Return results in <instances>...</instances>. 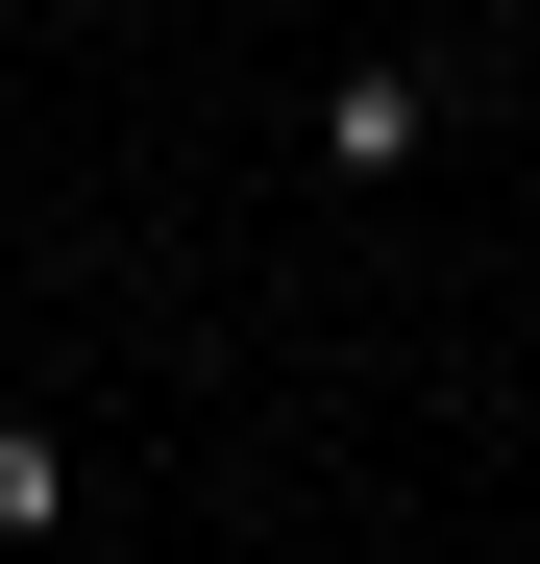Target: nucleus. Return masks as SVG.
Here are the masks:
<instances>
[{
    "instance_id": "obj_2",
    "label": "nucleus",
    "mask_w": 540,
    "mask_h": 564,
    "mask_svg": "<svg viewBox=\"0 0 540 564\" xmlns=\"http://www.w3.org/2000/svg\"><path fill=\"white\" fill-rule=\"evenodd\" d=\"M74 516V442H0V540H50Z\"/></svg>"
},
{
    "instance_id": "obj_1",
    "label": "nucleus",
    "mask_w": 540,
    "mask_h": 564,
    "mask_svg": "<svg viewBox=\"0 0 540 564\" xmlns=\"http://www.w3.org/2000/svg\"><path fill=\"white\" fill-rule=\"evenodd\" d=\"M418 148H442V74H418V50H344V74H320V172H344V197H393Z\"/></svg>"
}]
</instances>
